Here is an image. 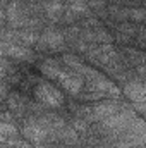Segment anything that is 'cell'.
<instances>
[{
  "mask_svg": "<svg viewBox=\"0 0 146 148\" xmlns=\"http://www.w3.org/2000/svg\"><path fill=\"white\" fill-rule=\"evenodd\" d=\"M67 43L65 33L55 26H46L41 29L40 40H38V48L43 52H59L64 48V45Z\"/></svg>",
  "mask_w": 146,
  "mask_h": 148,
  "instance_id": "obj_5",
  "label": "cell"
},
{
  "mask_svg": "<svg viewBox=\"0 0 146 148\" xmlns=\"http://www.w3.org/2000/svg\"><path fill=\"white\" fill-rule=\"evenodd\" d=\"M126 52V55H127V62H131V64H134V66H145L146 64V53L143 52H138V50H132V48H126L124 50Z\"/></svg>",
  "mask_w": 146,
  "mask_h": 148,
  "instance_id": "obj_12",
  "label": "cell"
},
{
  "mask_svg": "<svg viewBox=\"0 0 146 148\" xmlns=\"http://www.w3.org/2000/svg\"><path fill=\"white\" fill-rule=\"evenodd\" d=\"M17 134H21V129H17V126H16L14 122L2 121V124H0V136H2V140L16 138Z\"/></svg>",
  "mask_w": 146,
  "mask_h": 148,
  "instance_id": "obj_11",
  "label": "cell"
},
{
  "mask_svg": "<svg viewBox=\"0 0 146 148\" xmlns=\"http://www.w3.org/2000/svg\"><path fill=\"white\" fill-rule=\"evenodd\" d=\"M21 136L35 145L40 143H48L50 141V131L46 129V126L38 119L36 115H31L28 121L23 122L21 126Z\"/></svg>",
  "mask_w": 146,
  "mask_h": 148,
  "instance_id": "obj_4",
  "label": "cell"
},
{
  "mask_svg": "<svg viewBox=\"0 0 146 148\" xmlns=\"http://www.w3.org/2000/svg\"><path fill=\"white\" fill-rule=\"evenodd\" d=\"M40 71L45 77H48L50 81H53L55 84H59L60 88H64L69 95L79 97L84 90V79L79 74L69 69L64 62L55 60V59H45L40 66Z\"/></svg>",
  "mask_w": 146,
  "mask_h": 148,
  "instance_id": "obj_1",
  "label": "cell"
},
{
  "mask_svg": "<svg viewBox=\"0 0 146 148\" xmlns=\"http://www.w3.org/2000/svg\"><path fill=\"white\" fill-rule=\"evenodd\" d=\"M110 2H119V0H110Z\"/></svg>",
  "mask_w": 146,
  "mask_h": 148,
  "instance_id": "obj_16",
  "label": "cell"
},
{
  "mask_svg": "<svg viewBox=\"0 0 146 148\" xmlns=\"http://www.w3.org/2000/svg\"><path fill=\"white\" fill-rule=\"evenodd\" d=\"M117 33H122V35H127V36H138V35H139V28H138L134 23H132V24L122 23V24L117 26Z\"/></svg>",
  "mask_w": 146,
  "mask_h": 148,
  "instance_id": "obj_13",
  "label": "cell"
},
{
  "mask_svg": "<svg viewBox=\"0 0 146 148\" xmlns=\"http://www.w3.org/2000/svg\"><path fill=\"white\" fill-rule=\"evenodd\" d=\"M126 14H127V21H131L134 24L146 23V9H143V7H127Z\"/></svg>",
  "mask_w": 146,
  "mask_h": 148,
  "instance_id": "obj_10",
  "label": "cell"
},
{
  "mask_svg": "<svg viewBox=\"0 0 146 148\" xmlns=\"http://www.w3.org/2000/svg\"><path fill=\"white\" fill-rule=\"evenodd\" d=\"M122 93L136 103H146V81L138 77L129 79L127 83H124Z\"/></svg>",
  "mask_w": 146,
  "mask_h": 148,
  "instance_id": "obj_8",
  "label": "cell"
},
{
  "mask_svg": "<svg viewBox=\"0 0 146 148\" xmlns=\"http://www.w3.org/2000/svg\"><path fill=\"white\" fill-rule=\"evenodd\" d=\"M2 53L7 59L12 60H21V62H33L36 53L31 50V47H26L23 43H16L10 40H3L2 41Z\"/></svg>",
  "mask_w": 146,
  "mask_h": 148,
  "instance_id": "obj_7",
  "label": "cell"
},
{
  "mask_svg": "<svg viewBox=\"0 0 146 148\" xmlns=\"http://www.w3.org/2000/svg\"><path fill=\"white\" fill-rule=\"evenodd\" d=\"M86 60L89 64L100 66V67H108L110 64L120 60V55L117 53V50L112 45H100V47H93L91 50H88L86 53Z\"/></svg>",
  "mask_w": 146,
  "mask_h": 148,
  "instance_id": "obj_6",
  "label": "cell"
},
{
  "mask_svg": "<svg viewBox=\"0 0 146 148\" xmlns=\"http://www.w3.org/2000/svg\"><path fill=\"white\" fill-rule=\"evenodd\" d=\"M52 148H69V147H65V145H64V147H52Z\"/></svg>",
  "mask_w": 146,
  "mask_h": 148,
  "instance_id": "obj_15",
  "label": "cell"
},
{
  "mask_svg": "<svg viewBox=\"0 0 146 148\" xmlns=\"http://www.w3.org/2000/svg\"><path fill=\"white\" fill-rule=\"evenodd\" d=\"M33 95H35V100L41 107H46V109H60L65 102L64 98V93L50 81H38L35 84V90H33Z\"/></svg>",
  "mask_w": 146,
  "mask_h": 148,
  "instance_id": "obj_3",
  "label": "cell"
},
{
  "mask_svg": "<svg viewBox=\"0 0 146 148\" xmlns=\"http://www.w3.org/2000/svg\"><path fill=\"white\" fill-rule=\"evenodd\" d=\"M136 117H138V115H136V110H132V109H124V107H122L117 114H113V115H110L108 119L98 122V133L103 134V136H107V138L117 140V138H120V136L126 133V129L129 127V124H131Z\"/></svg>",
  "mask_w": 146,
  "mask_h": 148,
  "instance_id": "obj_2",
  "label": "cell"
},
{
  "mask_svg": "<svg viewBox=\"0 0 146 148\" xmlns=\"http://www.w3.org/2000/svg\"><path fill=\"white\" fill-rule=\"evenodd\" d=\"M136 110L143 115V119H146V103H136Z\"/></svg>",
  "mask_w": 146,
  "mask_h": 148,
  "instance_id": "obj_14",
  "label": "cell"
},
{
  "mask_svg": "<svg viewBox=\"0 0 146 148\" xmlns=\"http://www.w3.org/2000/svg\"><path fill=\"white\" fill-rule=\"evenodd\" d=\"M79 136H81V134L74 129L72 126H64V127L59 131L57 140L62 141L65 147H76V145L79 143Z\"/></svg>",
  "mask_w": 146,
  "mask_h": 148,
  "instance_id": "obj_9",
  "label": "cell"
}]
</instances>
